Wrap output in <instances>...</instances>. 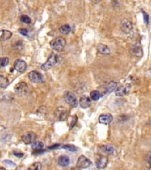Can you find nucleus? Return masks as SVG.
<instances>
[{
    "instance_id": "obj_12",
    "label": "nucleus",
    "mask_w": 151,
    "mask_h": 170,
    "mask_svg": "<svg viewBox=\"0 0 151 170\" xmlns=\"http://www.w3.org/2000/svg\"><path fill=\"white\" fill-rule=\"evenodd\" d=\"M131 87L129 86H122L118 87L116 91L115 94L118 96H124L125 95H127L130 91Z\"/></svg>"
},
{
    "instance_id": "obj_30",
    "label": "nucleus",
    "mask_w": 151,
    "mask_h": 170,
    "mask_svg": "<svg viewBox=\"0 0 151 170\" xmlns=\"http://www.w3.org/2000/svg\"><path fill=\"white\" fill-rule=\"evenodd\" d=\"M77 121H78V118H77V117L76 115L72 117L71 121H70V129H72L73 127L75 125L76 123L77 122Z\"/></svg>"
},
{
    "instance_id": "obj_15",
    "label": "nucleus",
    "mask_w": 151,
    "mask_h": 170,
    "mask_svg": "<svg viewBox=\"0 0 151 170\" xmlns=\"http://www.w3.org/2000/svg\"><path fill=\"white\" fill-rule=\"evenodd\" d=\"M131 53L135 56L141 57L142 55V50L138 44H135L131 48Z\"/></svg>"
},
{
    "instance_id": "obj_11",
    "label": "nucleus",
    "mask_w": 151,
    "mask_h": 170,
    "mask_svg": "<svg viewBox=\"0 0 151 170\" xmlns=\"http://www.w3.org/2000/svg\"><path fill=\"white\" fill-rule=\"evenodd\" d=\"M132 28L133 25L130 21L127 19H124L122 21L121 24V29L124 33L129 34L131 32Z\"/></svg>"
},
{
    "instance_id": "obj_20",
    "label": "nucleus",
    "mask_w": 151,
    "mask_h": 170,
    "mask_svg": "<svg viewBox=\"0 0 151 170\" xmlns=\"http://www.w3.org/2000/svg\"><path fill=\"white\" fill-rule=\"evenodd\" d=\"M59 31L62 34L67 35L71 32L72 28L69 24H65L60 27Z\"/></svg>"
},
{
    "instance_id": "obj_29",
    "label": "nucleus",
    "mask_w": 151,
    "mask_h": 170,
    "mask_svg": "<svg viewBox=\"0 0 151 170\" xmlns=\"http://www.w3.org/2000/svg\"><path fill=\"white\" fill-rule=\"evenodd\" d=\"M2 163L8 168H14V167H15L17 165L16 164L14 163L10 160H4V161H3Z\"/></svg>"
},
{
    "instance_id": "obj_14",
    "label": "nucleus",
    "mask_w": 151,
    "mask_h": 170,
    "mask_svg": "<svg viewBox=\"0 0 151 170\" xmlns=\"http://www.w3.org/2000/svg\"><path fill=\"white\" fill-rule=\"evenodd\" d=\"M108 163V159L106 157H100L96 161V167L99 169H103L107 166Z\"/></svg>"
},
{
    "instance_id": "obj_18",
    "label": "nucleus",
    "mask_w": 151,
    "mask_h": 170,
    "mask_svg": "<svg viewBox=\"0 0 151 170\" xmlns=\"http://www.w3.org/2000/svg\"><path fill=\"white\" fill-rule=\"evenodd\" d=\"M2 35L0 37V41H4L8 40L10 39L12 37V33L7 30H1Z\"/></svg>"
},
{
    "instance_id": "obj_10",
    "label": "nucleus",
    "mask_w": 151,
    "mask_h": 170,
    "mask_svg": "<svg viewBox=\"0 0 151 170\" xmlns=\"http://www.w3.org/2000/svg\"><path fill=\"white\" fill-rule=\"evenodd\" d=\"M14 67L17 72L22 73L26 70L27 63L24 60L19 59L15 62L14 64Z\"/></svg>"
},
{
    "instance_id": "obj_13",
    "label": "nucleus",
    "mask_w": 151,
    "mask_h": 170,
    "mask_svg": "<svg viewBox=\"0 0 151 170\" xmlns=\"http://www.w3.org/2000/svg\"><path fill=\"white\" fill-rule=\"evenodd\" d=\"M113 119V118L112 115L106 113L101 115L99 118V121L102 124L108 125L112 122Z\"/></svg>"
},
{
    "instance_id": "obj_8",
    "label": "nucleus",
    "mask_w": 151,
    "mask_h": 170,
    "mask_svg": "<svg viewBox=\"0 0 151 170\" xmlns=\"http://www.w3.org/2000/svg\"><path fill=\"white\" fill-rule=\"evenodd\" d=\"M91 104H92L91 99L88 96L86 95H83L79 100V105L83 109H87L90 106Z\"/></svg>"
},
{
    "instance_id": "obj_17",
    "label": "nucleus",
    "mask_w": 151,
    "mask_h": 170,
    "mask_svg": "<svg viewBox=\"0 0 151 170\" xmlns=\"http://www.w3.org/2000/svg\"><path fill=\"white\" fill-rule=\"evenodd\" d=\"M97 50L99 52L103 54H109L111 53V50L109 48L103 44H98L97 45Z\"/></svg>"
},
{
    "instance_id": "obj_24",
    "label": "nucleus",
    "mask_w": 151,
    "mask_h": 170,
    "mask_svg": "<svg viewBox=\"0 0 151 170\" xmlns=\"http://www.w3.org/2000/svg\"><path fill=\"white\" fill-rule=\"evenodd\" d=\"M31 147H32V148L33 150H41L43 148L44 144L40 141H36V142H33Z\"/></svg>"
},
{
    "instance_id": "obj_2",
    "label": "nucleus",
    "mask_w": 151,
    "mask_h": 170,
    "mask_svg": "<svg viewBox=\"0 0 151 170\" xmlns=\"http://www.w3.org/2000/svg\"><path fill=\"white\" fill-rule=\"evenodd\" d=\"M58 62V56L55 54H52L46 63L41 66V69L44 71H47L50 69L53 66L55 65Z\"/></svg>"
},
{
    "instance_id": "obj_4",
    "label": "nucleus",
    "mask_w": 151,
    "mask_h": 170,
    "mask_svg": "<svg viewBox=\"0 0 151 170\" xmlns=\"http://www.w3.org/2000/svg\"><path fill=\"white\" fill-rule=\"evenodd\" d=\"M64 99L66 103L72 107L75 108L78 105V100L76 95L72 92L67 91L64 94Z\"/></svg>"
},
{
    "instance_id": "obj_34",
    "label": "nucleus",
    "mask_w": 151,
    "mask_h": 170,
    "mask_svg": "<svg viewBox=\"0 0 151 170\" xmlns=\"http://www.w3.org/2000/svg\"><path fill=\"white\" fill-rule=\"evenodd\" d=\"M22 47H23V46H22V43L20 42V41H19V42H17L16 44H15V45L14 46V47H15V49H21V48H22Z\"/></svg>"
},
{
    "instance_id": "obj_3",
    "label": "nucleus",
    "mask_w": 151,
    "mask_h": 170,
    "mask_svg": "<svg viewBox=\"0 0 151 170\" xmlns=\"http://www.w3.org/2000/svg\"><path fill=\"white\" fill-rule=\"evenodd\" d=\"M29 87L26 82H21L15 85L14 87L15 92L20 96L26 95L29 93Z\"/></svg>"
},
{
    "instance_id": "obj_26",
    "label": "nucleus",
    "mask_w": 151,
    "mask_h": 170,
    "mask_svg": "<svg viewBox=\"0 0 151 170\" xmlns=\"http://www.w3.org/2000/svg\"><path fill=\"white\" fill-rule=\"evenodd\" d=\"M62 148L66 150L69 151L71 152H76L77 151V148L73 145L71 144H68V145H65L62 147Z\"/></svg>"
},
{
    "instance_id": "obj_22",
    "label": "nucleus",
    "mask_w": 151,
    "mask_h": 170,
    "mask_svg": "<svg viewBox=\"0 0 151 170\" xmlns=\"http://www.w3.org/2000/svg\"><path fill=\"white\" fill-rule=\"evenodd\" d=\"M42 168V164L40 162H36L29 166L27 170H41Z\"/></svg>"
},
{
    "instance_id": "obj_33",
    "label": "nucleus",
    "mask_w": 151,
    "mask_h": 170,
    "mask_svg": "<svg viewBox=\"0 0 151 170\" xmlns=\"http://www.w3.org/2000/svg\"><path fill=\"white\" fill-rule=\"evenodd\" d=\"M146 161L147 163L149 165H151V152H149V154H147L146 157Z\"/></svg>"
},
{
    "instance_id": "obj_19",
    "label": "nucleus",
    "mask_w": 151,
    "mask_h": 170,
    "mask_svg": "<svg viewBox=\"0 0 151 170\" xmlns=\"http://www.w3.org/2000/svg\"><path fill=\"white\" fill-rule=\"evenodd\" d=\"M117 85H118V83L115 82H113V81L109 83L107 85H106L105 93L107 94V93L113 92L115 89V88L116 87Z\"/></svg>"
},
{
    "instance_id": "obj_7",
    "label": "nucleus",
    "mask_w": 151,
    "mask_h": 170,
    "mask_svg": "<svg viewBox=\"0 0 151 170\" xmlns=\"http://www.w3.org/2000/svg\"><path fill=\"white\" fill-rule=\"evenodd\" d=\"M22 140L26 144H32L37 139V135L31 131L27 132L23 136Z\"/></svg>"
},
{
    "instance_id": "obj_21",
    "label": "nucleus",
    "mask_w": 151,
    "mask_h": 170,
    "mask_svg": "<svg viewBox=\"0 0 151 170\" xmlns=\"http://www.w3.org/2000/svg\"><path fill=\"white\" fill-rule=\"evenodd\" d=\"M9 85L8 79L3 75L0 76V87L6 88Z\"/></svg>"
},
{
    "instance_id": "obj_36",
    "label": "nucleus",
    "mask_w": 151,
    "mask_h": 170,
    "mask_svg": "<svg viewBox=\"0 0 151 170\" xmlns=\"http://www.w3.org/2000/svg\"><path fill=\"white\" fill-rule=\"evenodd\" d=\"M0 170H6L4 167H1L0 168Z\"/></svg>"
},
{
    "instance_id": "obj_6",
    "label": "nucleus",
    "mask_w": 151,
    "mask_h": 170,
    "mask_svg": "<svg viewBox=\"0 0 151 170\" xmlns=\"http://www.w3.org/2000/svg\"><path fill=\"white\" fill-rule=\"evenodd\" d=\"M28 78L34 83H43L44 81L43 75L39 72L31 71L28 73Z\"/></svg>"
},
{
    "instance_id": "obj_9",
    "label": "nucleus",
    "mask_w": 151,
    "mask_h": 170,
    "mask_svg": "<svg viewBox=\"0 0 151 170\" xmlns=\"http://www.w3.org/2000/svg\"><path fill=\"white\" fill-rule=\"evenodd\" d=\"M55 116L58 121H64L67 117V111L65 108L60 107L56 110Z\"/></svg>"
},
{
    "instance_id": "obj_16",
    "label": "nucleus",
    "mask_w": 151,
    "mask_h": 170,
    "mask_svg": "<svg viewBox=\"0 0 151 170\" xmlns=\"http://www.w3.org/2000/svg\"><path fill=\"white\" fill-rule=\"evenodd\" d=\"M58 164L61 167H67L70 164V158L66 155H63L59 157L58 158Z\"/></svg>"
},
{
    "instance_id": "obj_1",
    "label": "nucleus",
    "mask_w": 151,
    "mask_h": 170,
    "mask_svg": "<svg viewBox=\"0 0 151 170\" xmlns=\"http://www.w3.org/2000/svg\"><path fill=\"white\" fill-rule=\"evenodd\" d=\"M66 45V40L61 37L55 38L50 42L51 47L57 52L61 51L65 48Z\"/></svg>"
},
{
    "instance_id": "obj_32",
    "label": "nucleus",
    "mask_w": 151,
    "mask_h": 170,
    "mask_svg": "<svg viewBox=\"0 0 151 170\" xmlns=\"http://www.w3.org/2000/svg\"><path fill=\"white\" fill-rule=\"evenodd\" d=\"M142 13H143V14H144V20L145 23L146 24H148V22H149V16H148V14L146 13L143 10H142Z\"/></svg>"
},
{
    "instance_id": "obj_23",
    "label": "nucleus",
    "mask_w": 151,
    "mask_h": 170,
    "mask_svg": "<svg viewBox=\"0 0 151 170\" xmlns=\"http://www.w3.org/2000/svg\"><path fill=\"white\" fill-rule=\"evenodd\" d=\"M90 97L93 100H98L101 97V93L98 91H93L90 93Z\"/></svg>"
},
{
    "instance_id": "obj_31",
    "label": "nucleus",
    "mask_w": 151,
    "mask_h": 170,
    "mask_svg": "<svg viewBox=\"0 0 151 170\" xmlns=\"http://www.w3.org/2000/svg\"><path fill=\"white\" fill-rule=\"evenodd\" d=\"M19 31L20 34L23 36H27L28 34V30H27L26 28H20Z\"/></svg>"
},
{
    "instance_id": "obj_25",
    "label": "nucleus",
    "mask_w": 151,
    "mask_h": 170,
    "mask_svg": "<svg viewBox=\"0 0 151 170\" xmlns=\"http://www.w3.org/2000/svg\"><path fill=\"white\" fill-rule=\"evenodd\" d=\"M20 20L26 24H30L31 23V19L27 15H22L20 17Z\"/></svg>"
},
{
    "instance_id": "obj_28",
    "label": "nucleus",
    "mask_w": 151,
    "mask_h": 170,
    "mask_svg": "<svg viewBox=\"0 0 151 170\" xmlns=\"http://www.w3.org/2000/svg\"><path fill=\"white\" fill-rule=\"evenodd\" d=\"M103 150L107 154H112L114 152V148L111 145H105L103 146Z\"/></svg>"
},
{
    "instance_id": "obj_5",
    "label": "nucleus",
    "mask_w": 151,
    "mask_h": 170,
    "mask_svg": "<svg viewBox=\"0 0 151 170\" xmlns=\"http://www.w3.org/2000/svg\"><path fill=\"white\" fill-rule=\"evenodd\" d=\"M92 164L91 161L85 155L80 156L77 161V167L79 169H86Z\"/></svg>"
},
{
    "instance_id": "obj_35",
    "label": "nucleus",
    "mask_w": 151,
    "mask_h": 170,
    "mask_svg": "<svg viewBox=\"0 0 151 170\" xmlns=\"http://www.w3.org/2000/svg\"><path fill=\"white\" fill-rule=\"evenodd\" d=\"M14 154L18 157H23L24 156V154L23 153H19V152H14Z\"/></svg>"
},
{
    "instance_id": "obj_27",
    "label": "nucleus",
    "mask_w": 151,
    "mask_h": 170,
    "mask_svg": "<svg viewBox=\"0 0 151 170\" xmlns=\"http://www.w3.org/2000/svg\"><path fill=\"white\" fill-rule=\"evenodd\" d=\"M9 59L7 57H1L0 58V68L4 67L8 64Z\"/></svg>"
}]
</instances>
